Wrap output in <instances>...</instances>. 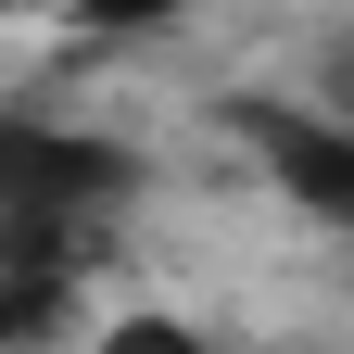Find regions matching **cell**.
<instances>
[{
  "label": "cell",
  "instance_id": "cell-1",
  "mask_svg": "<svg viewBox=\"0 0 354 354\" xmlns=\"http://www.w3.org/2000/svg\"><path fill=\"white\" fill-rule=\"evenodd\" d=\"M127 190H140V165H127L114 140L0 114V266H51V279H76V253L102 241V215H114Z\"/></svg>",
  "mask_w": 354,
  "mask_h": 354
},
{
  "label": "cell",
  "instance_id": "cell-2",
  "mask_svg": "<svg viewBox=\"0 0 354 354\" xmlns=\"http://www.w3.org/2000/svg\"><path fill=\"white\" fill-rule=\"evenodd\" d=\"M228 127L253 140V165L279 177L304 215L354 228V127H342V114H304V102H228Z\"/></svg>",
  "mask_w": 354,
  "mask_h": 354
},
{
  "label": "cell",
  "instance_id": "cell-3",
  "mask_svg": "<svg viewBox=\"0 0 354 354\" xmlns=\"http://www.w3.org/2000/svg\"><path fill=\"white\" fill-rule=\"evenodd\" d=\"M64 13H76L88 38H140V26H165V13H190V0H64Z\"/></svg>",
  "mask_w": 354,
  "mask_h": 354
},
{
  "label": "cell",
  "instance_id": "cell-4",
  "mask_svg": "<svg viewBox=\"0 0 354 354\" xmlns=\"http://www.w3.org/2000/svg\"><path fill=\"white\" fill-rule=\"evenodd\" d=\"M26 13H64V0H26Z\"/></svg>",
  "mask_w": 354,
  "mask_h": 354
},
{
  "label": "cell",
  "instance_id": "cell-5",
  "mask_svg": "<svg viewBox=\"0 0 354 354\" xmlns=\"http://www.w3.org/2000/svg\"><path fill=\"white\" fill-rule=\"evenodd\" d=\"M0 13H26V0H0Z\"/></svg>",
  "mask_w": 354,
  "mask_h": 354
}]
</instances>
